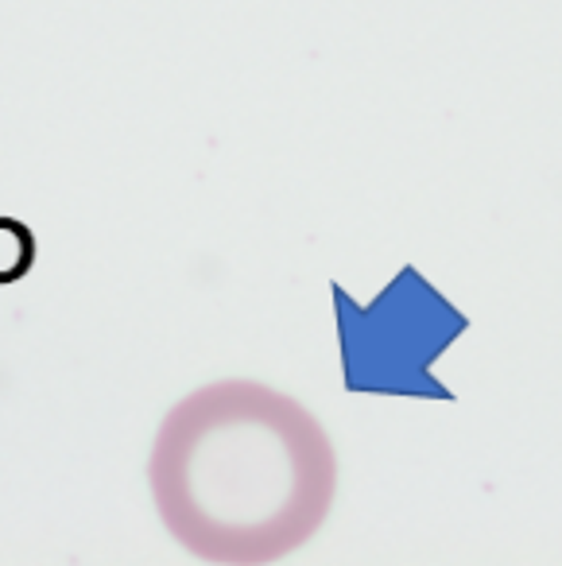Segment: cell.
<instances>
[{
    "mask_svg": "<svg viewBox=\"0 0 562 566\" xmlns=\"http://www.w3.org/2000/svg\"><path fill=\"white\" fill-rule=\"evenodd\" d=\"M164 527L202 563L264 566L311 543L337 496V454L299 400L218 380L164 416L148 454Z\"/></svg>",
    "mask_w": 562,
    "mask_h": 566,
    "instance_id": "1",
    "label": "cell"
}]
</instances>
